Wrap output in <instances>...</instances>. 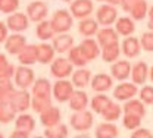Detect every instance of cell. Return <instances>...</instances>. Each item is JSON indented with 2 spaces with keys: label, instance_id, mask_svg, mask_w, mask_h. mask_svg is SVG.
I'll return each instance as SVG.
<instances>
[{
  "label": "cell",
  "instance_id": "1",
  "mask_svg": "<svg viewBox=\"0 0 153 138\" xmlns=\"http://www.w3.org/2000/svg\"><path fill=\"white\" fill-rule=\"evenodd\" d=\"M74 16L65 10V9H57L56 12L53 13V18L50 19L52 22V27H53V31L56 34H66L72 25H74Z\"/></svg>",
  "mask_w": 153,
  "mask_h": 138
},
{
  "label": "cell",
  "instance_id": "2",
  "mask_svg": "<svg viewBox=\"0 0 153 138\" xmlns=\"http://www.w3.org/2000/svg\"><path fill=\"white\" fill-rule=\"evenodd\" d=\"M74 74V65L69 59L56 58L50 65V75L56 79H65Z\"/></svg>",
  "mask_w": 153,
  "mask_h": 138
},
{
  "label": "cell",
  "instance_id": "3",
  "mask_svg": "<svg viewBox=\"0 0 153 138\" xmlns=\"http://www.w3.org/2000/svg\"><path fill=\"white\" fill-rule=\"evenodd\" d=\"M13 82H15V87H18L19 90H28L36 82L34 71L28 66H24V65L18 66L16 71H15Z\"/></svg>",
  "mask_w": 153,
  "mask_h": 138
},
{
  "label": "cell",
  "instance_id": "4",
  "mask_svg": "<svg viewBox=\"0 0 153 138\" xmlns=\"http://www.w3.org/2000/svg\"><path fill=\"white\" fill-rule=\"evenodd\" d=\"M74 84L68 79H57L56 82L53 84V97L59 103H65L69 101V99L74 94Z\"/></svg>",
  "mask_w": 153,
  "mask_h": 138
},
{
  "label": "cell",
  "instance_id": "5",
  "mask_svg": "<svg viewBox=\"0 0 153 138\" xmlns=\"http://www.w3.org/2000/svg\"><path fill=\"white\" fill-rule=\"evenodd\" d=\"M71 122V126L75 129V131H88L91 126H93V122H94V118H93V113L88 112V110H82V112H74V115L69 119Z\"/></svg>",
  "mask_w": 153,
  "mask_h": 138
},
{
  "label": "cell",
  "instance_id": "6",
  "mask_svg": "<svg viewBox=\"0 0 153 138\" xmlns=\"http://www.w3.org/2000/svg\"><path fill=\"white\" fill-rule=\"evenodd\" d=\"M9 101L12 103V106L15 107V110L18 113H25L31 106L33 94H30V91H27V90H19V91L16 90Z\"/></svg>",
  "mask_w": 153,
  "mask_h": 138
},
{
  "label": "cell",
  "instance_id": "7",
  "mask_svg": "<svg viewBox=\"0 0 153 138\" xmlns=\"http://www.w3.org/2000/svg\"><path fill=\"white\" fill-rule=\"evenodd\" d=\"M6 25L13 32H22V31L28 30V27H30V18H28L27 13L15 12V13H12L6 19Z\"/></svg>",
  "mask_w": 153,
  "mask_h": 138
},
{
  "label": "cell",
  "instance_id": "8",
  "mask_svg": "<svg viewBox=\"0 0 153 138\" xmlns=\"http://www.w3.org/2000/svg\"><path fill=\"white\" fill-rule=\"evenodd\" d=\"M71 15L76 19H85L93 12V1L91 0H74L71 3Z\"/></svg>",
  "mask_w": 153,
  "mask_h": 138
},
{
  "label": "cell",
  "instance_id": "9",
  "mask_svg": "<svg viewBox=\"0 0 153 138\" xmlns=\"http://www.w3.org/2000/svg\"><path fill=\"white\" fill-rule=\"evenodd\" d=\"M27 47V38L19 34V32H15V34H10L7 40L4 41V49L9 55H13V56H18L19 53Z\"/></svg>",
  "mask_w": 153,
  "mask_h": 138
},
{
  "label": "cell",
  "instance_id": "10",
  "mask_svg": "<svg viewBox=\"0 0 153 138\" xmlns=\"http://www.w3.org/2000/svg\"><path fill=\"white\" fill-rule=\"evenodd\" d=\"M47 13H49L47 4L40 1V0H34L33 3H30L27 6V15H28L30 21H33V22H37L38 24V22L44 21L46 16H47Z\"/></svg>",
  "mask_w": 153,
  "mask_h": 138
},
{
  "label": "cell",
  "instance_id": "11",
  "mask_svg": "<svg viewBox=\"0 0 153 138\" xmlns=\"http://www.w3.org/2000/svg\"><path fill=\"white\" fill-rule=\"evenodd\" d=\"M118 18V12L115 9V6L112 4H103L97 9V13H96V21L100 24V25H105V27H109L112 25L114 22H116Z\"/></svg>",
  "mask_w": 153,
  "mask_h": 138
},
{
  "label": "cell",
  "instance_id": "12",
  "mask_svg": "<svg viewBox=\"0 0 153 138\" xmlns=\"http://www.w3.org/2000/svg\"><path fill=\"white\" fill-rule=\"evenodd\" d=\"M137 91L138 90H137V85L134 82H125L124 81V82H121L115 87L114 97L116 100H119V101H128V100L135 97Z\"/></svg>",
  "mask_w": 153,
  "mask_h": 138
},
{
  "label": "cell",
  "instance_id": "13",
  "mask_svg": "<svg viewBox=\"0 0 153 138\" xmlns=\"http://www.w3.org/2000/svg\"><path fill=\"white\" fill-rule=\"evenodd\" d=\"M131 69H133V66L128 60H116L111 68V75H112V78L124 82L131 75Z\"/></svg>",
  "mask_w": 153,
  "mask_h": 138
},
{
  "label": "cell",
  "instance_id": "14",
  "mask_svg": "<svg viewBox=\"0 0 153 138\" xmlns=\"http://www.w3.org/2000/svg\"><path fill=\"white\" fill-rule=\"evenodd\" d=\"M31 94L36 97H44V99H50L53 94V87L50 84V81L47 78H38L31 87Z\"/></svg>",
  "mask_w": 153,
  "mask_h": 138
},
{
  "label": "cell",
  "instance_id": "15",
  "mask_svg": "<svg viewBox=\"0 0 153 138\" xmlns=\"http://www.w3.org/2000/svg\"><path fill=\"white\" fill-rule=\"evenodd\" d=\"M60 119H62V113H60V109L56 106H52L50 109H47L46 112H43L40 115V122L46 128H52V126L59 125Z\"/></svg>",
  "mask_w": 153,
  "mask_h": 138
},
{
  "label": "cell",
  "instance_id": "16",
  "mask_svg": "<svg viewBox=\"0 0 153 138\" xmlns=\"http://www.w3.org/2000/svg\"><path fill=\"white\" fill-rule=\"evenodd\" d=\"M112 84H114V79L112 75H108V74H97L91 78V88L97 91V93H106L112 88Z\"/></svg>",
  "mask_w": 153,
  "mask_h": 138
},
{
  "label": "cell",
  "instance_id": "17",
  "mask_svg": "<svg viewBox=\"0 0 153 138\" xmlns=\"http://www.w3.org/2000/svg\"><path fill=\"white\" fill-rule=\"evenodd\" d=\"M79 49H81V52H82V55H84V58L88 60H94L99 55H100V46H99V43L93 38H85L81 41V44H79Z\"/></svg>",
  "mask_w": 153,
  "mask_h": 138
},
{
  "label": "cell",
  "instance_id": "18",
  "mask_svg": "<svg viewBox=\"0 0 153 138\" xmlns=\"http://www.w3.org/2000/svg\"><path fill=\"white\" fill-rule=\"evenodd\" d=\"M149 66L146 62H137L131 69V79L135 85H141L147 81L149 77Z\"/></svg>",
  "mask_w": 153,
  "mask_h": 138
},
{
  "label": "cell",
  "instance_id": "19",
  "mask_svg": "<svg viewBox=\"0 0 153 138\" xmlns=\"http://www.w3.org/2000/svg\"><path fill=\"white\" fill-rule=\"evenodd\" d=\"M121 50H122V53H124L128 59H133L135 56H138V55H140V50H141L140 40L135 38V37H127V38L122 41Z\"/></svg>",
  "mask_w": 153,
  "mask_h": 138
},
{
  "label": "cell",
  "instance_id": "20",
  "mask_svg": "<svg viewBox=\"0 0 153 138\" xmlns=\"http://www.w3.org/2000/svg\"><path fill=\"white\" fill-rule=\"evenodd\" d=\"M91 72L85 68H79L74 71V74L71 75V82L74 84V87L76 88H84L88 84H91Z\"/></svg>",
  "mask_w": 153,
  "mask_h": 138
},
{
  "label": "cell",
  "instance_id": "21",
  "mask_svg": "<svg viewBox=\"0 0 153 138\" xmlns=\"http://www.w3.org/2000/svg\"><path fill=\"white\" fill-rule=\"evenodd\" d=\"M18 60L24 66H31L36 62H38L37 58V46L36 44H27V47L18 55Z\"/></svg>",
  "mask_w": 153,
  "mask_h": 138
},
{
  "label": "cell",
  "instance_id": "22",
  "mask_svg": "<svg viewBox=\"0 0 153 138\" xmlns=\"http://www.w3.org/2000/svg\"><path fill=\"white\" fill-rule=\"evenodd\" d=\"M74 47V38L69 34H57L53 38V49L56 53H66Z\"/></svg>",
  "mask_w": 153,
  "mask_h": 138
},
{
  "label": "cell",
  "instance_id": "23",
  "mask_svg": "<svg viewBox=\"0 0 153 138\" xmlns=\"http://www.w3.org/2000/svg\"><path fill=\"white\" fill-rule=\"evenodd\" d=\"M88 106V96L85 91H74L72 97L69 99V107L74 112H82L87 110Z\"/></svg>",
  "mask_w": 153,
  "mask_h": 138
},
{
  "label": "cell",
  "instance_id": "24",
  "mask_svg": "<svg viewBox=\"0 0 153 138\" xmlns=\"http://www.w3.org/2000/svg\"><path fill=\"white\" fill-rule=\"evenodd\" d=\"M124 113H128V115H135V116H140L143 119L146 115V106L141 100L137 99H131L128 101H125L124 107H122Z\"/></svg>",
  "mask_w": 153,
  "mask_h": 138
},
{
  "label": "cell",
  "instance_id": "25",
  "mask_svg": "<svg viewBox=\"0 0 153 138\" xmlns=\"http://www.w3.org/2000/svg\"><path fill=\"white\" fill-rule=\"evenodd\" d=\"M94 134L96 138H118L119 131H118V126L114 125L112 122H103L97 125Z\"/></svg>",
  "mask_w": 153,
  "mask_h": 138
},
{
  "label": "cell",
  "instance_id": "26",
  "mask_svg": "<svg viewBox=\"0 0 153 138\" xmlns=\"http://www.w3.org/2000/svg\"><path fill=\"white\" fill-rule=\"evenodd\" d=\"M118 37H119V34L116 32V30L106 27V28H103V30H100V31L97 32V43H99V46L103 49V47L108 46V44L118 43Z\"/></svg>",
  "mask_w": 153,
  "mask_h": 138
},
{
  "label": "cell",
  "instance_id": "27",
  "mask_svg": "<svg viewBox=\"0 0 153 138\" xmlns=\"http://www.w3.org/2000/svg\"><path fill=\"white\" fill-rule=\"evenodd\" d=\"M55 53H56V50L53 49L52 44H38L37 46L38 63H41V65L52 63L55 60Z\"/></svg>",
  "mask_w": 153,
  "mask_h": 138
},
{
  "label": "cell",
  "instance_id": "28",
  "mask_svg": "<svg viewBox=\"0 0 153 138\" xmlns=\"http://www.w3.org/2000/svg\"><path fill=\"white\" fill-rule=\"evenodd\" d=\"M116 32L119 35H124V37H131V34L135 30V24H134L133 18H128V16H122L116 21V27H115Z\"/></svg>",
  "mask_w": 153,
  "mask_h": 138
},
{
  "label": "cell",
  "instance_id": "29",
  "mask_svg": "<svg viewBox=\"0 0 153 138\" xmlns=\"http://www.w3.org/2000/svg\"><path fill=\"white\" fill-rule=\"evenodd\" d=\"M78 31H79L84 37L90 38L91 35H94V34L99 32V22L96 19H91V18H85V19H82L79 22Z\"/></svg>",
  "mask_w": 153,
  "mask_h": 138
},
{
  "label": "cell",
  "instance_id": "30",
  "mask_svg": "<svg viewBox=\"0 0 153 138\" xmlns=\"http://www.w3.org/2000/svg\"><path fill=\"white\" fill-rule=\"evenodd\" d=\"M111 103H112V100L109 99L105 93H99V94H96L94 97L91 99L90 106H91V110H93V112L99 113V115H102Z\"/></svg>",
  "mask_w": 153,
  "mask_h": 138
},
{
  "label": "cell",
  "instance_id": "31",
  "mask_svg": "<svg viewBox=\"0 0 153 138\" xmlns=\"http://www.w3.org/2000/svg\"><path fill=\"white\" fill-rule=\"evenodd\" d=\"M16 110L10 101H0V123H9L16 119Z\"/></svg>",
  "mask_w": 153,
  "mask_h": 138
},
{
  "label": "cell",
  "instance_id": "32",
  "mask_svg": "<svg viewBox=\"0 0 153 138\" xmlns=\"http://www.w3.org/2000/svg\"><path fill=\"white\" fill-rule=\"evenodd\" d=\"M15 126H16V129H21V131L33 132L36 128V119L28 113H21L15 119Z\"/></svg>",
  "mask_w": 153,
  "mask_h": 138
},
{
  "label": "cell",
  "instance_id": "33",
  "mask_svg": "<svg viewBox=\"0 0 153 138\" xmlns=\"http://www.w3.org/2000/svg\"><path fill=\"white\" fill-rule=\"evenodd\" d=\"M121 47H119V43H112V44H108L102 49V59L108 63H112L116 62L119 55H121Z\"/></svg>",
  "mask_w": 153,
  "mask_h": 138
},
{
  "label": "cell",
  "instance_id": "34",
  "mask_svg": "<svg viewBox=\"0 0 153 138\" xmlns=\"http://www.w3.org/2000/svg\"><path fill=\"white\" fill-rule=\"evenodd\" d=\"M36 34L40 40L43 41H47V40L53 38V35L56 34L53 31V27H52V22L50 21H41L37 24V28H36Z\"/></svg>",
  "mask_w": 153,
  "mask_h": 138
},
{
  "label": "cell",
  "instance_id": "35",
  "mask_svg": "<svg viewBox=\"0 0 153 138\" xmlns=\"http://www.w3.org/2000/svg\"><path fill=\"white\" fill-rule=\"evenodd\" d=\"M68 59H69V62H71L74 66H76V68H84V66L88 63V60L84 58V55H82L79 46H74V47L68 52Z\"/></svg>",
  "mask_w": 153,
  "mask_h": 138
},
{
  "label": "cell",
  "instance_id": "36",
  "mask_svg": "<svg viewBox=\"0 0 153 138\" xmlns=\"http://www.w3.org/2000/svg\"><path fill=\"white\" fill-rule=\"evenodd\" d=\"M147 9H149V7H147V1H146V0H138L133 7H131V10H130L131 18H133L134 21L144 19V18H146V15L149 13V10H147Z\"/></svg>",
  "mask_w": 153,
  "mask_h": 138
},
{
  "label": "cell",
  "instance_id": "37",
  "mask_svg": "<svg viewBox=\"0 0 153 138\" xmlns=\"http://www.w3.org/2000/svg\"><path fill=\"white\" fill-rule=\"evenodd\" d=\"M121 113H122V107H121L118 103H114V101H112V103L106 107V110L102 113V118L105 119L106 122H115L116 119H119Z\"/></svg>",
  "mask_w": 153,
  "mask_h": 138
},
{
  "label": "cell",
  "instance_id": "38",
  "mask_svg": "<svg viewBox=\"0 0 153 138\" xmlns=\"http://www.w3.org/2000/svg\"><path fill=\"white\" fill-rule=\"evenodd\" d=\"M44 137L46 138H66L68 137V126L65 123H59L56 126L46 128Z\"/></svg>",
  "mask_w": 153,
  "mask_h": 138
},
{
  "label": "cell",
  "instance_id": "39",
  "mask_svg": "<svg viewBox=\"0 0 153 138\" xmlns=\"http://www.w3.org/2000/svg\"><path fill=\"white\" fill-rule=\"evenodd\" d=\"M52 104V97L50 99H44V97H36L33 96V101H31V107L34 112H37L38 115H41L43 112H46L47 109H50Z\"/></svg>",
  "mask_w": 153,
  "mask_h": 138
},
{
  "label": "cell",
  "instance_id": "40",
  "mask_svg": "<svg viewBox=\"0 0 153 138\" xmlns=\"http://www.w3.org/2000/svg\"><path fill=\"white\" fill-rule=\"evenodd\" d=\"M15 91V82H0V101H9Z\"/></svg>",
  "mask_w": 153,
  "mask_h": 138
},
{
  "label": "cell",
  "instance_id": "41",
  "mask_svg": "<svg viewBox=\"0 0 153 138\" xmlns=\"http://www.w3.org/2000/svg\"><path fill=\"white\" fill-rule=\"evenodd\" d=\"M122 123H124V126H125L127 129L135 131V129H138L140 125H141V118H140V116H135V115H128V113H125V115H124Z\"/></svg>",
  "mask_w": 153,
  "mask_h": 138
},
{
  "label": "cell",
  "instance_id": "42",
  "mask_svg": "<svg viewBox=\"0 0 153 138\" xmlns=\"http://www.w3.org/2000/svg\"><path fill=\"white\" fill-rule=\"evenodd\" d=\"M19 7V0H3L0 4V12L1 13H15Z\"/></svg>",
  "mask_w": 153,
  "mask_h": 138
},
{
  "label": "cell",
  "instance_id": "43",
  "mask_svg": "<svg viewBox=\"0 0 153 138\" xmlns=\"http://www.w3.org/2000/svg\"><path fill=\"white\" fill-rule=\"evenodd\" d=\"M140 100L144 104H153V87L152 85H144L140 90Z\"/></svg>",
  "mask_w": 153,
  "mask_h": 138
},
{
  "label": "cell",
  "instance_id": "44",
  "mask_svg": "<svg viewBox=\"0 0 153 138\" xmlns=\"http://www.w3.org/2000/svg\"><path fill=\"white\" fill-rule=\"evenodd\" d=\"M140 44L141 49L146 52H153V31L150 32H144L140 38Z\"/></svg>",
  "mask_w": 153,
  "mask_h": 138
},
{
  "label": "cell",
  "instance_id": "45",
  "mask_svg": "<svg viewBox=\"0 0 153 138\" xmlns=\"http://www.w3.org/2000/svg\"><path fill=\"white\" fill-rule=\"evenodd\" d=\"M15 71H16V68L13 66V65H7L6 68H3L1 71H0V82H7V81H10V79L15 77Z\"/></svg>",
  "mask_w": 153,
  "mask_h": 138
},
{
  "label": "cell",
  "instance_id": "46",
  "mask_svg": "<svg viewBox=\"0 0 153 138\" xmlns=\"http://www.w3.org/2000/svg\"><path fill=\"white\" fill-rule=\"evenodd\" d=\"M130 138H152V132L146 128H138V129L133 131Z\"/></svg>",
  "mask_w": 153,
  "mask_h": 138
},
{
  "label": "cell",
  "instance_id": "47",
  "mask_svg": "<svg viewBox=\"0 0 153 138\" xmlns=\"http://www.w3.org/2000/svg\"><path fill=\"white\" fill-rule=\"evenodd\" d=\"M7 30H9L7 25L0 21V43H4V41L7 40V37H9V35H7Z\"/></svg>",
  "mask_w": 153,
  "mask_h": 138
},
{
  "label": "cell",
  "instance_id": "48",
  "mask_svg": "<svg viewBox=\"0 0 153 138\" xmlns=\"http://www.w3.org/2000/svg\"><path fill=\"white\" fill-rule=\"evenodd\" d=\"M9 138H30V132H27V131H21V129H15Z\"/></svg>",
  "mask_w": 153,
  "mask_h": 138
},
{
  "label": "cell",
  "instance_id": "49",
  "mask_svg": "<svg viewBox=\"0 0 153 138\" xmlns=\"http://www.w3.org/2000/svg\"><path fill=\"white\" fill-rule=\"evenodd\" d=\"M137 1H138V0H122V1H121V6H122V9H124L125 12H130L131 7H133Z\"/></svg>",
  "mask_w": 153,
  "mask_h": 138
},
{
  "label": "cell",
  "instance_id": "50",
  "mask_svg": "<svg viewBox=\"0 0 153 138\" xmlns=\"http://www.w3.org/2000/svg\"><path fill=\"white\" fill-rule=\"evenodd\" d=\"M7 65H9V62H7V59H6V56L0 53V71H1L3 68H6Z\"/></svg>",
  "mask_w": 153,
  "mask_h": 138
},
{
  "label": "cell",
  "instance_id": "51",
  "mask_svg": "<svg viewBox=\"0 0 153 138\" xmlns=\"http://www.w3.org/2000/svg\"><path fill=\"white\" fill-rule=\"evenodd\" d=\"M105 1H108V4L116 6V4H121V1H122V0H105Z\"/></svg>",
  "mask_w": 153,
  "mask_h": 138
},
{
  "label": "cell",
  "instance_id": "52",
  "mask_svg": "<svg viewBox=\"0 0 153 138\" xmlns=\"http://www.w3.org/2000/svg\"><path fill=\"white\" fill-rule=\"evenodd\" d=\"M147 15H149V19H150V22H153V6L149 9V13H147Z\"/></svg>",
  "mask_w": 153,
  "mask_h": 138
},
{
  "label": "cell",
  "instance_id": "53",
  "mask_svg": "<svg viewBox=\"0 0 153 138\" xmlns=\"http://www.w3.org/2000/svg\"><path fill=\"white\" fill-rule=\"evenodd\" d=\"M149 78H150V81L153 82V66L150 68V71H149Z\"/></svg>",
  "mask_w": 153,
  "mask_h": 138
},
{
  "label": "cell",
  "instance_id": "54",
  "mask_svg": "<svg viewBox=\"0 0 153 138\" xmlns=\"http://www.w3.org/2000/svg\"><path fill=\"white\" fill-rule=\"evenodd\" d=\"M147 28H149L150 31H153V22H150V21H149V24H147Z\"/></svg>",
  "mask_w": 153,
  "mask_h": 138
},
{
  "label": "cell",
  "instance_id": "55",
  "mask_svg": "<svg viewBox=\"0 0 153 138\" xmlns=\"http://www.w3.org/2000/svg\"><path fill=\"white\" fill-rule=\"evenodd\" d=\"M75 138H90L88 135H85V134H81V135H76Z\"/></svg>",
  "mask_w": 153,
  "mask_h": 138
},
{
  "label": "cell",
  "instance_id": "56",
  "mask_svg": "<svg viewBox=\"0 0 153 138\" xmlns=\"http://www.w3.org/2000/svg\"><path fill=\"white\" fill-rule=\"evenodd\" d=\"M0 138H4V135H3V134H1V132H0Z\"/></svg>",
  "mask_w": 153,
  "mask_h": 138
},
{
  "label": "cell",
  "instance_id": "57",
  "mask_svg": "<svg viewBox=\"0 0 153 138\" xmlns=\"http://www.w3.org/2000/svg\"><path fill=\"white\" fill-rule=\"evenodd\" d=\"M34 138H46V137H40V135H38V137H34Z\"/></svg>",
  "mask_w": 153,
  "mask_h": 138
},
{
  "label": "cell",
  "instance_id": "58",
  "mask_svg": "<svg viewBox=\"0 0 153 138\" xmlns=\"http://www.w3.org/2000/svg\"><path fill=\"white\" fill-rule=\"evenodd\" d=\"M1 1H3V0H0V4H1Z\"/></svg>",
  "mask_w": 153,
  "mask_h": 138
},
{
  "label": "cell",
  "instance_id": "59",
  "mask_svg": "<svg viewBox=\"0 0 153 138\" xmlns=\"http://www.w3.org/2000/svg\"><path fill=\"white\" fill-rule=\"evenodd\" d=\"M99 1H103V0H99Z\"/></svg>",
  "mask_w": 153,
  "mask_h": 138
},
{
  "label": "cell",
  "instance_id": "60",
  "mask_svg": "<svg viewBox=\"0 0 153 138\" xmlns=\"http://www.w3.org/2000/svg\"><path fill=\"white\" fill-rule=\"evenodd\" d=\"M152 138H153V134H152Z\"/></svg>",
  "mask_w": 153,
  "mask_h": 138
}]
</instances>
